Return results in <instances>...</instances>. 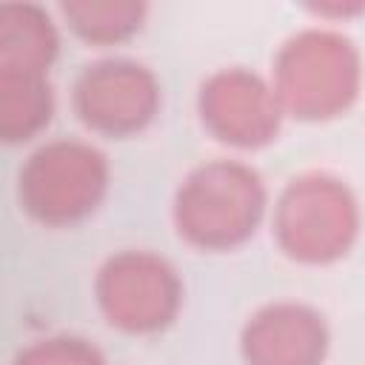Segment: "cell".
<instances>
[{
    "label": "cell",
    "instance_id": "obj_5",
    "mask_svg": "<svg viewBox=\"0 0 365 365\" xmlns=\"http://www.w3.org/2000/svg\"><path fill=\"white\" fill-rule=\"evenodd\" d=\"M94 294L108 325L125 334L165 331L182 308V279L177 268L145 248L108 257L97 271Z\"/></svg>",
    "mask_w": 365,
    "mask_h": 365
},
{
    "label": "cell",
    "instance_id": "obj_11",
    "mask_svg": "<svg viewBox=\"0 0 365 365\" xmlns=\"http://www.w3.org/2000/svg\"><path fill=\"white\" fill-rule=\"evenodd\" d=\"M60 14L80 40L94 46H114L134 37L143 29L148 6L131 0H117V3L74 0V3H60Z\"/></svg>",
    "mask_w": 365,
    "mask_h": 365
},
{
    "label": "cell",
    "instance_id": "obj_13",
    "mask_svg": "<svg viewBox=\"0 0 365 365\" xmlns=\"http://www.w3.org/2000/svg\"><path fill=\"white\" fill-rule=\"evenodd\" d=\"M365 6L362 3H336V6H311V11L314 14H319V17H331V20H339V17H348V14H359Z\"/></svg>",
    "mask_w": 365,
    "mask_h": 365
},
{
    "label": "cell",
    "instance_id": "obj_2",
    "mask_svg": "<svg viewBox=\"0 0 365 365\" xmlns=\"http://www.w3.org/2000/svg\"><path fill=\"white\" fill-rule=\"evenodd\" d=\"M268 83L282 114L311 123L339 117L359 100V48L334 29H302L282 43Z\"/></svg>",
    "mask_w": 365,
    "mask_h": 365
},
{
    "label": "cell",
    "instance_id": "obj_9",
    "mask_svg": "<svg viewBox=\"0 0 365 365\" xmlns=\"http://www.w3.org/2000/svg\"><path fill=\"white\" fill-rule=\"evenodd\" d=\"M57 51L60 34L43 6L0 3V68L48 74Z\"/></svg>",
    "mask_w": 365,
    "mask_h": 365
},
{
    "label": "cell",
    "instance_id": "obj_7",
    "mask_svg": "<svg viewBox=\"0 0 365 365\" xmlns=\"http://www.w3.org/2000/svg\"><path fill=\"white\" fill-rule=\"evenodd\" d=\"M197 108L214 140L234 148L268 145L285 117L271 83L242 66L214 71L200 86Z\"/></svg>",
    "mask_w": 365,
    "mask_h": 365
},
{
    "label": "cell",
    "instance_id": "obj_4",
    "mask_svg": "<svg viewBox=\"0 0 365 365\" xmlns=\"http://www.w3.org/2000/svg\"><path fill=\"white\" fill-rule=\"evenodd\" d=\"M108 157L86 140L40 145L17 174L20 208L43 225L63 228L86 220L108 194Z\"/></svg>",
    "mask_w": 365,
    "mask_h": 365
},
{
    "label": "cell",
    "instance_id": "obj_10",
    "mask_svg": "<svg viewBox=\"0 0 365 365\" xmlns=\"http://www.w3.org/2000/svg\"><path fill=\"white\" fill-rule=\"evenodd\" d=\"M54 114L48 74L0 68V143L20 145L37 137Z\"/></svg>",
    "mask_w": 365,
    "mask_h": 365
},
{
    "label": "cell",
    "instance_id": "obj_1",
    "mask_svg": "<svg viewBox=\"0 0 365 365\" xmlns=\"http://www.w3.org/2000/svg\"><path fill=\"white\" fill-rule=\"evenodd\" d=\"M268 214V188L257 168L240 160H211L194 168L174 194L177 234L202 251H231L248 242Z\"/></svg>",
    "mask_w": 365,
    "mask_h": 365
},
{
    "label": "cell",
    "instance_id": "obj_6",
    "mask_svg": "<svg viewBox=\"0 0 365 365\" xmlns=\"http://www.w3.org/2000/svg\"><path fill=\"white\" fill-rule=\"evenodd\" d=\"M71 100L88 131L103 137H131L148 128L160 114L163 88L145 63L106 57L80 71Z\"/></svg>",
    "mask_w": 365,
    "mask_h": 365
},
{
    "label": "cell",
    "instance_id": "obj_12",
    "mask_svg": "<svg viewBox=\"0 0 365 365\" xmlns=\"http://www.w3.org/2000/svg\"><path fill=\"white\" fill-rule=\"evenodd\" d=\"M11 365H108V362L94 342L71 334H57L26 345Z\"/></svg>",
    "mask_w": 365,
    "mask_h": 365
},
{
    "label": "cell",
    "instance_id": "obj_8",
    "mask_svg": "<svg viewBox=\"0 0 365 365\" xmlns=\"http://www.w3.org/2000/svg\"><path fill=\"white\" fill-rule=\"evenodd\" d=\"M331 331L325 317L294 299L262 305L240 334L245 365H325Z\"/></svg>",
    "mask_w": 365,
    "mask_h": 365
},
{
    "label": "cell",
    "instance_id": "obj_3",
    "mask_svg": "<svg viewBox=\"0 0 365 365\" xmlns=\"http://www.w3.org/2000/svg\"><path fill=\"white\" fill-rule=\"evenodd\" d=\"M271 222L285 257L325 265L354 248L362 217L359 200L345 180L328 171H308L282 188Z\"/></svg>",
    "mask_w": 365,
    "mask_h": 365
}]
</instances>
